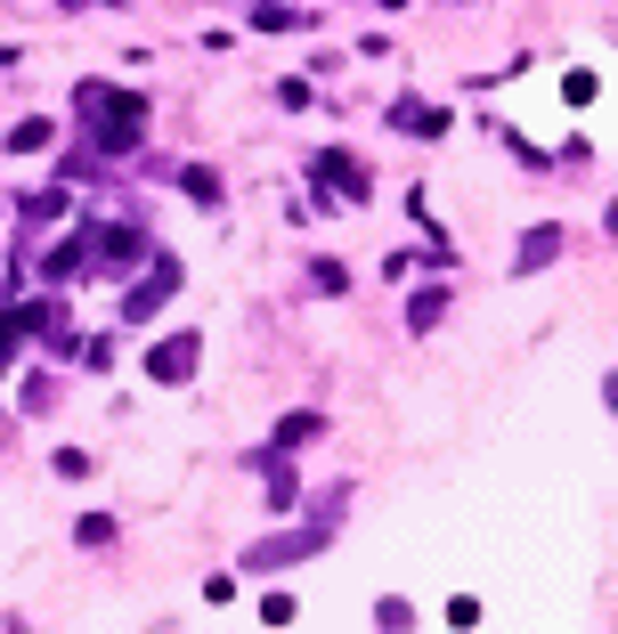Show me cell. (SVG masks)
<instances>
[{"mask_svg":"<svg viewBox=\"0 0 618 634\" xmlns=\"http://www.w3.org/2000/svg\"><path fill=\"white\" fill-rule=\"evenodd\" d=\"M407 619H416L407 602H383V610H375V626H383V634H407Z\"/></svg>","mask_w":618,"mask_h":634,"instance_id":"2e32d148","label":"cell"},{"mask_svg":"<svg viewBox=\"0 0 618 634\" xmlns=\"http://www.w3.org/2000/svg\"><path fill=\"white\" fill-rule=\"evenodd\" d=\"M440 310H448V293H440V285H423V293L407 301V325H416V334H431V325H440Z\"/></svg>","mask_w":618,"mask_h":634,"instance_id":"5bb4252c","label":"cell"},{"mask_svg":"<svg viewBox=\"0 0 618 634\" xmlns=\"http://www.w3.org/2000/svg\"><path fill=\"white\" fill-rule=\"evenodd\" d=\"M172 293H179V260H172V253H147V277L122 293V325H147Z\"/></svg>","mask_w":618,"mask_h":634,"instance_id":"7a4b0ae2","label":"cell"},{"mask_svg":"<svg viewBox=\"0 0 618 634\" xmlns=\"http://www.w3.org/2000/svg\"><path fill=\"white\" fill-rule=\"evenodd\" d=\"M562 253V229H529L521 236V253H512V277H529V269H545V260Z\"/></svg>","mask_w":618,"mask_h":634,"instance_id":"30bf717a","label":"cell"},{"mask_svg":"<svg viewBox=\"0 0 618 634\" xmlns=\"http://www.w3.org/2000/svg\"><path fill=\"white\" fill-rule=\"evenodd\" d=\"M66 212V188H41V196H25V220H57Z\"/></svg>","mask_w":618,"mask_h":634,"instance_id":"9a60e30c","label":"cell"},{"mask_svg":"<svg viewBox=\"0 0 618 634\" xmlns=\"http://www.w3.org/2000/svg\"><path fill=\"white\" fill-rule=\"evenodd\" d=\"M325 537H334V521L294 529V537H269V545H253V554H244V569H285V561H309V554H325Z\"/></svg>","mask_w":618,"mask_h":634,"instance_id":"3957f363","label":"cell"},{"mask_svg":"<svg viewBox=\"0 0 618 634\" xmlns=\"http://www.w3.org/2000/svg\"><path fill=\"white\" fill-rule=\"evenodd\" d=\"M390 131H407V138H440V131H448V114H440V107H423V98H399V107H390Z\"/></svg>","mask_w":618,"mask_h":634,"instance_id":"ba28073f","label":"cell"},{"mask_svg":"<svg viewBox=\"0 0 618 634\" xmlns=\"http://www.w3.org/2000/svg\"><path fill=\"white\" fill-rule=\"evenodd\" d=\"M147 253H155L147 229H98V236H90V260H98V269H147Z\"/></svg>","mask_w":618,"mask_h":634,"instance_id":"277c9868","label":"cell"},{"mask_svg":"<svg viewBox=\"0 0 618 634\" xmlns=\"http://www.w3.org/2000/svg\"><path fill=\"white\" fill-rule=\"evenodd\" d=\"M253 25H261V33H294L301 9H294V0H253Z\"/></svg>","mask_w":618,"mask_h":634,"instance_id":"4fadbf2b","label":"cell"},{"mask_svg":"<svg viewBox=\"0 0 618 634\" xmlns=\"http://www.w3.org/2000/svg\"><path fill=\"white\" fill-rule=\"evenodd\" d=\"M81 269H90V236H66L41 253V277H81Z\"/></svg>","mask_w":618,"mask_h":634,"instance_id":"9c48e42d","label":"cell"},{"mask_svg":"<svg viewBox=\"0 0 618 634\" xmlns=\"http://www.w3.org/2000/svg\"><path fill=\"white\" fill-rule=\"evenodd\" d=\"M309 179H318V188L334 179V203H366V196H375V188H366V171H358V155H342V147L309 163Z\"/></svg>","mask_w":618,"mask_h":634,"instance_id":"8992f818","label":"cell"},{"mask_svg":"<svg viewBox=\"0 0 618 634\" xmlns=\"http://www.w3.org/2000/svg\"><path fill=\"white\" fill-rule=\"evenodd\" d=\"M66 9H114V0H66Z\"/></svg>","mask_w":618,"mask_h":634,"instance_id":"ac0fdd59","label":"cell"},{"mask_svg":"<svg viewBox=\"0 0 618 634\" xmlns=\"http://www.w3.org/2000/svg\"><path fill=\"white\" fill-rule=\"evenodd\" d=\"M90 147L98 155H139L147 147V98L107 90V107H98V122H90Z\"/></svg>","mask_w":618,"mask_h":634,"instance_id":"6da1fadb","label":"cell"},{"mask_svg":"<svg viewBox=\"0 0 618 634\" xmlns=\"http://www.w3.org/2000/svg\"><path fill=\"white\" fill-rule=\"evenodd\" d=\"M9 358H16V325L0 318V366H9Z\"/></svg>","mask_w":618,"mask_h":634,"instance_id":"e0dca14e","label":"cell"},{"mask_svg":"<svg viewBox=\"0 0 618 634\" xmlns=\"http://www.w3.org/2000/svg\"><path fill=\"white\" fill-rule=\"evenodd\" d=\"M390 9H399V0H390Z\"/></svg>","mask_w":618,"mask_h":634,"instance_id":"ffe728a7","label":"cell"},{"mask_svg":"<svg viewBox=\"0 0 618 634\" xmlns=\"http://www.w3.org/2000/svg\"><path fill=\"white\" fill-rule=\"evenodd\" d=\"M179 196L212 212V203H220V171H203V163H188V171H179Z\"/></svg>","mask_w":618,"mask_h":634,"instance_id":"7c38bea8","label":"cell"},{"mask_svg":"<svg viewBox=\"0 0 618 634\" xmlns=\"http://www.w3.org/2000/svg\"><path fill=\"white\" fill-rule=\"evenodd\" d=\"M49 138H57V122H49V114H25V122L9 131V155H41Z\"/></svg>","mask_w":618,"mask_h":634,"instance_id":"8fae6325","label":"cell"},{"mask_svg":"<svg viewBox=\"0 0 618 634\" xmlns=\"http://www.w3.org/2000/svg\"><path fill=\"white\" fill-rule=\"evenodd\" d=\"M196 358H203V342H196V334H163L155 351H147V375H155V382H188V375H196Z\"/></svg>","mask_w":618,"mask_h":634,"instance_id":"5b68a950","label":"cell"},{"mask_svg":"<svg viewBox=\"0 0 618 634\" xmlns=\"http://www.w3.org/2000/svg\"><path fill=\"white\" fill-rule=\"evenodd\" d=\"M9 66H16V49H0V74H9Z\"/></svg>","mask_w":618,"mask_h":634,"instance_id":"d6986e66","label":"cell"},{"mask_svg":"<svg viewBox=\"0 0 618 634\" xmlns=\"http://www.w3.org/2000/svg\"><path fill=\"white\" fill-rule=\"evenodd\" d=\"M309 440H325V415L318 407H294V415L269 432V456H294V447H309Z\"/></svg>","mask_w":618,"mask_h":634,"instance_id":"52a82bcc","label":"cell"}]
</instances>
